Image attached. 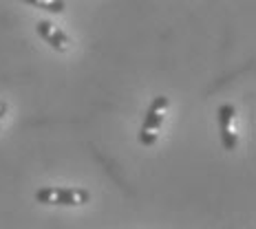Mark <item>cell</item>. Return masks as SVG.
<instances>
[{
	"label": "cell",
	"mask_w": 256,
	"mask_h": 229,
	"mask_svg": "<svg viewBox=\"0 0 256 229\" xmlns=\"http://www.w3.org/2000/svg\"><path fill=\"white\" fill-rule=\"evenodd\" d=\"M166 110H168V97H164V95H159L150 102L146 115H144V124L140 128L142 146H154L157 143L159 135H162V124L166 119Z\"/></svg>",
	"instance_id": "obj_1"
},
{
	"label": "cell",
	"mask_w": 256,
	"mask_h": 229,
	"mask_svg": "<svg viewBox=\"0 0 256 229\" xmlns=\"http://www.w3.org/2000/svg\"><path fill=\"white\" fill-rule=\"evenodd\" d=\"M36 201L42 205H60L76 207L86 205L90 201V192L84 188H42L36 192Z\"/></svg>",
	"instance_id": "obj_2"
},
{
	"label": "cell",
	"mask_w": 256,
	"mask_h": 229,
	"mask_svg": "<svg viewBox=\"0 0 256 229\" xmlns=\"http://www.w3.org/2000/svg\"><path fill=\"white\" fill-rule=\"evenodd\" d=\"M216 119H218V130H221V141L223 148L228 152L236 150L238 146V135H236V126H234V119H236V108L232 104H221L216 110Z\"/></svg>",
	"instance_id": "obj_3"
},
{
	"label": "cell",
	"mask_w": 256,
	"mask_h": 229,
	"mask_svg": "<svg viewBox=\"0 0 256 229\" xmlns=\"http://www.w3.org/2000/svg\"><path fill=\"white\" fill-rule=\"evenodd\" d=\"M36 31L40 33V38L46 42V44L51 46V49L60 51V53H66L71 49L73 40L68 38L66 33L60 29L58 24H53L51 20H38V24H36Z\"/></svg>",
	"instance_id": "obj_4"
},
{
	"label": "cell",
	"mask_w": 256,
	"mask_h": 229,
	"mask_svg": "<svg viewBox=\"0 0 256 229\" xmlns=\"http://www.w3.org/2000/svg\"><path fill=\"white\" fill-rule=\"evenodd\" d=\"M24 2L31 4V7L44 9V11H49V13H62L64 9H66L64 0H24Z\"/></svg>",
	"instance_id": "obj_5"
},
{
	"label": "cell",
	"mask_w": 256,
	"mask_h": 229,
	"mask_svg": "<svg viewBox=\"0 0 256 229\" xmlns=\"http://www.w3.org/2000/svg\"><path fill=\"white\" fill-rule=\"evenodd\" d=\"M4 115H7V102H4V99H0V124H2Z\"/></svg>",
	"instance_id": "obj_6"
}]
</instances>
